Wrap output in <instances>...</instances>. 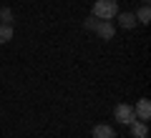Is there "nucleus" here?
<instances>
[{
    "instance_id": "9d476101",
    "label": "nucleus",
    "mask_w": 151,
    "mask_h": 138,
    "mask_svg": "<svg viewBox=\"0 0 151 138\" xmlns=\"http://www.w3.org/2000/svg\"><path fill=\"white\" fill-rule=\"evenodd\" d=\"M13 40V25H0V43Z\"/></svg>"
},
{
    "instance_id": "f257e3e1",
    "label": "nucleus",
    "mask_w": 151,
    "mask_h": 138,
    "mask_svg": "<svg viewBox=\"0 0 151 138\" xmlns=\"http://www.w3.org/2000/svg\"><path fill=\"white\" fill-rule=\"evenodd\" d=\"M91 10H93V18H98V20H111L119 13V3L116 0H96Z\"/></svg>"
},
{
    "instance_id": "1a4fd4ad",
    "label": "nucleus",
    "mask_w": 151,
    "mask_h": 138,
    "mask_svg": "<svg viewBox=\"0 0 151 138\" xmlns=\"http://www.w3.org/2000/svg\"><path fill=\"white\" fill-rule=\"evenodd\" d=\"M0 20H3V25H13L15 15H13V10H10V8H0Z\"/></svg>"
},
{
    "instance_id": "f03ea898",
    "label": "nucleus",
    "mask_w": 151,
    "mask_h": 138,
    "mask_svg": "<svg viewBox=\"0 0 151 138\" xmlns=\"http://www.w3.org/2000/svg\"><path fill=\"white\" fill-rule=\"evenodd\" d=\"M113 116H116V121H119V123H124V126H131V123L136 121L134 106H129V103H119L116 111H113Z\"/></svg>"
},
{
    "instance_id": "20e7f679",
    "label": "nucleus",
    "mask_w": 151,
    "mask_h": 138,
    "mask_svg": "<svg viewBox=\"0 0 151 138\" xmlns=\"http://www.w3.org/2000/svg\"><path fill=\"white\" fill-rule=\"evenodd\" d=\"M116 20H119L121 28H126V30H131V28H136V15L134 13H116Z\"/></svg>"
},
{
    "instance_id": "39448f33",
    "label": "nucleus",
    "mask_w": 151,
    "mask_h": 138,
    "mask_svg": "<svg viewBox=\"0 0 151 138\" xmlns=\"http://www.w3.org/2000/svg\"><path fill=\"white\" fill-rule=\"evenodd\" d=\"M131 136L134 138H149V126H146V121H139V118H136V121L131 123Z\"/></svg>"
},
{
    "instance_id": "423d86ee",
    "label": "nucleus",
    "mask_w": 151,
    "mask_h": 138,
    "mask_svg": "<svg viewBox=\"0 0 151 138\" xmlns=\"http://www.w3.org/2000/svg\"><path fill=\"white\" fill-rule=\"evenodd\" d=\"M93 138H116V131L108 123H98V126H93Z\"/></svg>"
},
{
    "instance_id": "0eeeda50",
    "label": "nucleus",
    "mask_w": 151,
    "mask_h": 138,
    "mask_svg": "<svg viewBox=\"0 0 151 138\" xmlns=\"http://www.w3.org/2000/svg\"><path fill=\"white\" fill-rule=\"evenodd\" d=\"M96 33L103 38V40H111V38H113V25H111V20H98Z\"/></svg>"
},
{
    "instance_id": "f8f14e48",
    "label": "nucleus",
    "mask_w": 151,
    "mask_h": 138,
    "mask_svg": "<svg viewBox=\"0 0 151 138\" xmlns=\"http://www.w3.org/2000/svg\"><path fill=\"white\" fill-rule=\"evenodd\" d=\"M144 3H149V0H144Z\"/></svg>"
},
{
    "instance_id": "9b49d317",
    "label": "nucleus",
    "mask_w": 151,
    "mask_h": 138,
    "mask_svg": "<svg viewBox=\"0 0 151 138\" xmlns=\"http://www.w3.org/2000/svg\"><path fill=\"white\" fill-rule=\"evenodd\" d=\"M83 25H86L88 30H96V25H98V20H96V18H86V20H83Z\"/></svg>"
},
{
    "instance_id": "6e6552de",
    "label": "nucleus",
    "mask_w": 151,
    "mask_h": 138,
    "mask_svg": "<svg viewBox=\"0 0 151 138\" xmlns=\"http://www.w3.org/2000/svg\"><path fill=\"white\" fill-rule=\"evenodd\" d=\"M134 15H136V20H139L141 25H149V20H151V10H149V5H144L139 13H134Z\"/></svg>"
},
{
    "instance_id": "7ed1b4c3",
    "label": "nucleus",
    "mask_w": 151,
    "mask_h": 138,
    "mask_svg": "<svg viewBox=\"0 0 151 138\" xmlns=\"http://www.w3.org/2000/svg\"><path fill=\"white\" fill-rule=\"evenodd\" d=\"M134 113H136L139 121H149V118H151V103H149V98H141V101L136 103Z\"/></svg>"
}]
</instances>
